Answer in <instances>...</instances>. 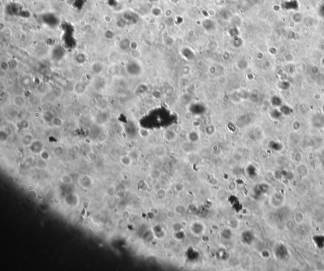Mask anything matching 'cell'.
<instances>
[{
  "label": "cell",
  "mask_w": 324,
  "mask_h": 271,
  "mask_svg": "<svg viewBox=\"0 0 324 271\" xmlns=\"http://www.w3.org/2000/svg\"><path fill=\"white\" fill-rule=\"evenodd\" d=\"M65 204L71 208H75L78 207L80 202L79 195L74 192L67 193L64 198Z\"/></svg>",
  "instance_id": "1"
},
{
  "label": "cell",
  "mask_w": 324,
  "mask_h": 271,
  "mask_svg": "<svg viewBox=\"0 0 324 271\" xmlns=\"http://www.w3.org/2000/svg\"><path fill=\"white\" fill-rule=\"evenodd\" d=\"M78 182L80 187L84 189H89L94 183L92 178L88 174H81Z\"/></svg>",
  "instance_id": "2"
},
{
  "label": "cell",
  "mask_w": 324,
  "mask_h": 271,
  "mask_svg": "<svg viewBox=\"0 0 324 271\" xmlns=\"http://www.w3.org/2000/svg\"><path fill=\"white\" fill-rule=\"evenodd\" d=\"M27 147L31 153L39 155L44 149V145L41 141L34 140Z\"/></svg>",
  "instance_id": "3"
},
{
  "label": "cell",
  "mask_w": 324,
  "mask_h": 271,
  "mask_svg": "<svg viewBox=\"0 0 324 271\" xmlns=\"http://www.w3.org/2000/svg\"><path fill=\"white\" fill-rule=\"evenodd\" d=\"M13 105L18 108H22L26 105V99L22 95L15 96L12 99Z\"/></svg>",
  "instance_id": "4"
},
{
  "label": "cell",
  "mask_w": 324,
  "mask_h": 271,
  "mask_svg": "<svg viewBox=\"0 0 324 271\" xmlns=\"http://www.w3.org/2000/svg\"><path fill=\"white\" fill-rule=\"evenodd\" d=\"M87 90V86L82 82H78L75 83L74 86V91L77 95H82Z\"/></svg>",
  "instance_id": "5"
},
{
  "label": "cell",
  "mask_w": 324,
  "mask_h": 271,
  "mask_svg": "<svg viewBox=\"0 0 324 271\" xmlns=\"http://www.w3.org/2000/svg\"><path fill=\"white\" fill-rule=\"evenodd\" d=\"M121 164L125 167L130 166L133 163V158L129 155H123L120 158Z\"/></svg>",
  "instance_id": "6"
},
{
  "label": "cell",
  "mask_w": 324,
  "mask_h": 271,
  "mask_svg": "<svg viewBox=\"0 0 324 271\" xmlns=\"http://www.w3.org/2000/svg\"><path fill=\"white\" fill-rule=\"evenodd\" d=\"M60 181L62 185H71L74 183V180L70 174H64L60 176Z\"/></svg>",
  "instance_id": "7"
},
{
  "label": "cell",
  "mask_w": 324,
  "mask_h": 271,
  "mask_svg": "<svg viewBox=\"0 0 324 271\" xmlns=\"http://www.w3.org/2000/svg\"><path fill=\"white\" fill-rule=\"evenodd\" d=\"M51 123L53 127L56 128H60L64 125V120L58 116H54Z\"/></svg>",
  "instance_id": "8"
},
{
  "label": "cell",
  "mask_w": 324,
  "mask_h": 271,
  "mask_svg": "<svg viewBox=\"0 0 324 271\" xmlns=\"http://www.w3.org/2000/svg\"><path fill=\"white\" fill-rule=\"evenodd\" d=\"M34 140L33 136L30 134H26L22 138V142L24 145L28 147Z\"/></svg>",
  "instance_id": "9"
},
{
  "label": "cell",
  "mask_w": 324,
  "mask_h": 271,
  "mask_svg": "<svg viewBox=\"0 0 324 271\" xmlns=\"http://www.w3.org/2000/svg\"><path fill=\"white\" fill-rule=\"evenodd\" d=\"M40 158L41 159L44 161H46L47 162L48 161H49L50 159H51V154L48 151H46L45 149H44L40 154Z\"/></svg>",
  "instance_id": "10"
},
{
  "label": "cell",
  "mask_w": 324,
  "mask_h": 271,
  "mask_svg": "<svg viewBox=\"0 0 324 271\" xmlns=\"http://www.w3.org/2000/svg\"><path fill=\"white\" fill-rule=\"evenodd\" d=\"M64 152V149L61 146H57L53 150V154L57 157H60L62 156Z\"/></svg>",
  "instance_id": "11"
},
{
  "label": "cell",
  "mask_w": 324,
  "mask_h": 271,
  "mask_svg": "<svg viewBox=\"0 0 324 271\" xmlns=\"http://www.w3.org/2000/svg\"><path fill=\"white\" fill-rule=\"evenodd\" d=\"M51 113L50 111H48V112H44V114L43 115V120L47 123H49V122H51V120L53 118V117H51Z\"/></svg>",
  "instance_id": "12"
},
{
  "label": "cell",
  "mask_w": 324,
  "mask_h": 271,
  "mask_svg": "<svg viewBox=\"0 0 324 271\" xmlns=\"http://www.w3.org/2000/svg\"><path fill=\"white\" fill-rule=\"evenodd\" d=\"M9 137V135L8 134V133L6 131H3V130L1 131V132H0V141H1V142H6L8 140Z\"/></svg>",
  "instance_id": "13"
},
{
  "label": "cell",
  "mask_w": 324,
  "mask_h": 271,
  "mask_svg": "<svg viewBox=\"0 0 324 271\" xmlns=\"http://www.w3.org/2000/svg\"><path fill=\"white\" fill-rule=\"evenodd\" d=\"M139 134L143 138H146L149 135V131L144 128H141L139 130Z\"/></svg>",
  "instance_id": "14"
},
{
  "label": "cell",
  "mask_w": 324,
  "mask_h": 271,
  "mask_svg": "<svg viewBox=\"0 0 324 271\" xmlns=\"http://www.w3.org/2000/svg\"><path fill=\"white\" fill-rule=\"evenodd\" d=\"M88 158L91 160V161H95L98 158V156H97V154H96L95 152H91L88 154Z\"/></svg>",
  "instance_id": "15"
}]
</instances>
